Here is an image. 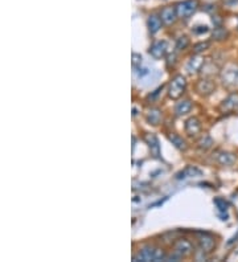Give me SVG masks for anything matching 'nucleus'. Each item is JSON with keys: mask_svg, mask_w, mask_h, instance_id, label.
<instances>
[{"mask_svg": "<svg viewBox=\"0 0 238 262\" xmlns=\"http://www.w3.org/2000/svg\"><path fill=\"white\" fill-rule=\"evenodd\" d=\"M201 174H203V172H201L199 168H196V167H193V166H188V167H185L184 170H182L180 172L176 174V179L182 180V179H188V177L201 176Z\"/></svg>", "mask_w": 238, "mask_h": 262, "instance_id": "15", "label": "nucleus"}, {"mask_svg": "<svg viewBox=\"0 0 238 262\" xmlns=\"http://www.w3.org/2000/svg\"><path fill=\"white\" fill-rule=\"evenodd\" d=\"M185 133L191 137V138H197L201 133V123L196 117L189 118L185 122Z\"/></svg>", "mask_w": 238, "mask_h": 262, "instance_id": "7", "label": "nucleus"}, {"mask_svg": "<svg viewBox=\"0 0 238 262\" xmlns=\"http://www.w3.org/2000/svg\"><path fill=\"white\" fill-rule=\"evenodd\" d=\"M192 109V102L189 99H184V101H180V102L176 103V107H175V113L179 117H183L185 114H188Z\"/></svg>", "mask_w": 238, "mask_h": 262, "instance_id": "16", "label": "nucleus"}, {"mask_svg": "<svg viewBox=\"0 0 238 262\" xmlns=\"http://www.w3.org/2000/svg\"><path fill=\"white\" fill-rule=\"evenodd\" d=\"M168 53V43L166 40H160V41H156L153 43L149 48V54L153 57V58H163L166 54Z\"/></svg>", "mask_w": 238, "mask_h": 262, "instance_id": "5", "label": "nucleus"}, {"mask_svg": "<svg viewBox=\"0 0 238 262\" xmlns=\"http://www.w3.org/2000/svg\"><path fill=\"white\" fill-rule=\"evenodd\" d=\"M160 119H162V111L159 109H152L148 110V113H147V120H148L151 124H159L160 123Z\"/></svg>", "mask_w": 238, "mask_h": 262, "instance_id": "18", "label": "nucleus"}, {"mask_svg": "<svg viewBox=\"0 0 238 262\" xmlns=\"http://www.w3.org/2000/svg\"><path fill=\"white\" fill-rule=\"evenodd\" d=\"M132 58H134V60H132V64H134V65H136L138 62H140V60H142V57L139 56V54H136V53L132 54Z\"/></svg>", "mask_w": 238, "mask_h": 262, "instance_id": "25", "label": "nucleus"}, {"mask_svg": "<svg viewBox=\"0 0 238 262\" xmlns=\"http://www.w3.org/2000/svg\"><path fill=\"white\" fill-rule=\"evenodd\" d=\"M209 46H210L209 41H204V43L197 44V45H195V53L199 54L201 53V52H205V50L209 49Z\"/></svg>", "mask_w": 238, "mask_h": 262, "instance_id": "24", "label": "nucleus"}, {"mask_svg": "<svg viewBox=\"0 0 238 262\" xmlns=\"http://www.w3.org/2000/svg\"><path fill=\"white\" fill-rule=\"evenodd\" d=\"M174 253H178L180 257H187L192 253V244L185 238H180L174 244Z\"/></svg>", "mask_w": 238, "mask_h": 262, "instance_id": "8", "label": "nucleus"}, {"mask_svg": "<svg viewBox=\"0 0 238 262\" xmlns=\"http://www.w3.org/2000/svg\"><path fill=\"white\" fill-rule=\"evenodd\" d=\"M188 45H189L188 37H187V36H182V37H179L178 41H176V50L185 49Z\"/></svg>", "mask_w": 238, "mask_h": 262, "instance_id": "21", "label": "nucleus"}, {"mask_svg": "<svg viewBox=\"0 0 238 262\" xmlns=\"http://www.w3.org/2000/svg\"><path fill=\"white\" fill-rule=\"evenodd\" d=\"M185 88H187V81H185L184 76H175L171 80L170 86H168V97L172 99H179L183 96V93L185 92Z\"/></svg>", "mask_w": 238, "mask_h": 262, "instance_id": "3", "label": "nucleus"}, {"mask_svg": "<svg viewBox=\"0 0 238 262\" xmlns=\"http://www.w3.org/2000/svg\"><path fill=\"white\" fill-rule=\"evenodd\" d=\"M197 10V2L196 0H185L183 3H179L176 6V12L180 19H188L192 16Z\"/></svg>", "mask_w": 238, "mask_h": 262, "instance_id": "4", "label": "nucleus"}, {"mask_svg": "<svg viewBox=\"0 0 238 262\" xmlns=\"http://www.w3.org/2000/svg\"><path fill=\"white\" fill-rule=\"evenodd\" d=\"M197 242H199L200 249L203 251H210L214 248V238L212 234L201 232L197 236Z\"/></svg>", "mask_w": 238, "mask_h": 262, "instance_id": "9", "label": "nucleus"}, {"mask_svg": "<svg viewBox=\"0 0 238 262\" xmlns=\"http://www.w3.org/2000/svg\"><path fill=\"white\" fill-rule=\"evenodd\" d=\"M226 36H227V32H226V31H225L224 28H216V29H214L213 39H216V40H218V41H221V40L226 39Z\"/></svg>", "mask_w": 238, "mask_h": 262, "instance_id": "23", "label": "nucleus"}, {"mask_svg": "<svg viewBox=\"0 0 238 262\" xmlns=\"http://www.w3.org/2000/svg\"><path fill=\"white\" fill-rule=\"evenodd\" d=\"M214 204H216V207L218 208L220 212H226L227 207H229V204L225 202V199H221V198L214 199Z\"/></svg>", "mask_w": 238, "mask_h": 262, "instance_id": "22", "label": "nucleus"}, {"mask_svg": "<svg viewBox=\"0 0 238 262\" xmlns=\"http://www.w3.org/2000/svg\"><path fill=\"white\" fill-rule=\"evenodd\" d=\"M216 159L217 163H220L221 166H233L235 163V155L231 153H227V151H217L213 156Z\"/></svg>", "mask_w": 238, "mask_h": 262, "instance_id": "10", "label": "nucleus"}, {"mask_svg": "<svg viewBox=\"0 0 238 262\" xmlns=\"http://www.w3.org/2000/svg\"><path fill=\"white\" fill-rule=\"evenodd\" d=\"M204 67V58L201 56H193L191 60L188 61L187 64V71H188L189 75H195L197 72H200Z\"/></svg>", "mask_w": 238, "mask_h": 262, "instance_id": "14", "label": "nucleus"}, {"mask_svg": "<svg viewBox=\"0 0 238 262\" xmlns=\"http://www.w3.org/2000/svg\"><path fill=\"white\" fill-rule=\"evenodd\" d=\"M235 109H238V93H231L221 102L220 110L222 113H231Z\"/></svg>", "mask_w": 238, "mask_h": 262, "instance_id": "6", "label": "nucleus"}, {"mask_svg": "<svg viewBox=\"0 0 238 262\" xmlns=\"http://www.w3.org/2000/svg\"><path fill=\"white\" fill-rule=\"evenodd\" d=\"M221 81L227 88H238V65L229 64L221 71Z\"/></svg>", "mask_w": 238, "mask_h": 262, "instance_id": "2", "label": "nucleus"}, {"mask_svg": "<svg viewBox=\"0 0 238 262\" xmlns=\"http://www.w3.org/2000/svg\"><path fill=\"white\" fill-rule=\"evenodd\" d=\"M147 24H148V29L149 32L152 33H156L157 31L160 29V27H162V19L157 18L156 15H151L148 18V22H147Z\"/></svg>", "mask_w": 238, "mask_h": 262, "instance_id": "17", "label": "nucleus"}, {"mask_svg": "<svg viewBox=\"0 0 238 262\" xmlns=\"http://www.w3.org/2000/svg\"><path fill=\"white\" fill-rule=\"evenodd\" d=\"M214 88H216L214 82L212 81V80H206V78L201 80V81L197 84V92H199L200 96L204 97L212 94V93L214 92Z\"/></svg>", "mask_w": 238, "mask_h": 262, "instance_id": "12", "label": "nucleus"}, {"mask_svg": "<svg viewBox=\"0 0 238 262\" xmlns=\"http://www.w3.org/2000/svg\"><path fill=\"white\" fill-rule=\"evenodd\" d=\"M144 141L148 145L149 150H151V154H152L155 158H160V145H159V139L155 134H147L144 137Z\"/></svg>", "mask_w": 238, "mask_h": 262, "instance_id": "13", "label": "nucleus"}, {"mask_svg": "<svg viewBox=\"0 0 238 262\" xmlns=\"http://www.w3.org/2000/svg\"><path fill=\"white\" fill-rule=\"evenodd\" d=\"M160 18H162V22L166 25L174 24L176 22V19L179 18L178 12H176V8L174 7H166L163 8V11L160 14Z\"/></svg>", "mask_w": 238, "mask_h": 262, "instance_id": "11", "label": "nucleus"}, {"mask_svg": "<svg viewBox=\"0 0 238 262\" xmlns=\"http://www.w3.org/2000/svg\"><path fill=\"white\" fill-rule=\"evenodd\" d=\"M197 146L201 150H209L213 146V139L209 134H203L197 141Z\"/></svg>", "mask_w": 238, "mask_h": 262, "instance_id": "19", "label": "nucleus"}, {"mask_svg": "<svg viewBox=\"0 0 238 262\" xmlns=\"http://www.w3.org/2000/svg\"><path fill=\"white\" fill-rule=\"evenodd\" d=\"M168 139H170L172 145H175V147H178L179 150H182V151H185L187 150V143H185L184 139L182 137H179L178 134H171L168 135Z\"/></svg>", "mask_w": 238, "mask_h": 262, "instance_id": "20", "label": "nucleus"}, {"mask_svg": "<svg viewBox=\"0 0 238 262\" xmlns=\"http://www.w3.org/2000/svg\"><path fill=\"white\" fill-rule=\"evenodd\" d=\"M166 251L160 248H155V246H144L142 250L139 251V254L134 257V261H166Z\"/></svg>", "mask_w": 238, "mask_h": 262, "instance_id": "1", "label": "nucleus"}]
</instances>
